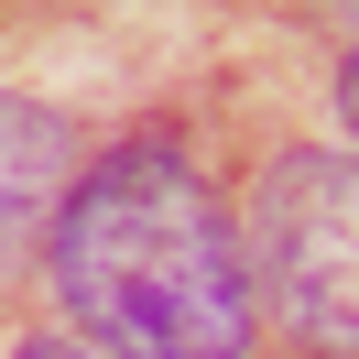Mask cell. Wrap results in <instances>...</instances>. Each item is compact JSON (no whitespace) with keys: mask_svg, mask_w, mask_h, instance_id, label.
I'll use <instances>...</instances> for the list:
<instances>
[{"mask_svg":"<svg viewBox=\"0 0 359 359\" xmlns=\"http://www.w3.org/2000/svg\"><path fill=\"white\" fill-rule=\"evenodd\" d=\"M55 294L109 359H250V250L185 153L131 142L76 175L55 218Z\"/></svg>","mask_w":359,"mask_h":359,"instance_id":"obj_1","label":"cell"},{"mask_svg":"<svg viewBox=\"0 0 359 359\" xmlns=\"http://www.w3.org/2000/svg\"><path fill=\"white\" fill-rule=\"evenodd\" d=\"M250 294L316 359H359V153H283L250 185Z\"/></svg>","mask_w":359,"mask_h":359,"instance_id":"obj_2","label":"cell"},{"mask_svg":"<svg viewBox=\"0 0 359 359\" xmlns=\"http://www.w3.org/2000/svg\"><path fill=\"white\" fill-rule=\"evenodd\" d=\"M66 175H76V142H66V120L0 88V262H11V250H22L44 218H66V196H76Z\"/></svg>","mask_w":359,"mask_h":359,"instance_id":"obj_3","label":"cell"},{"mask_svg":"<svg viewBox=\"0 0 359 359\" xmlns=\"http://www.w3.org/2000/svg\"><path fill=\"white\" fill-rule=\"evenodd\" d=\"M11 359H109V348H76V337H22Z\"/></svg>","mask_w":359,"mask_h":359,"instance_id":"obj_4","label":"cell"},{"mask_svg":"<svg viewBox=\"0 0 359 359\" xmlns=\"http://www.w3.org/2000/svg\"><path fill=\"white\" fill-rule=\"evenodd\" d=\"M337 120H348V142H359V55L337 66Z\"/></svg>","mask_w":359,"mask_h":359,"instance_id":"obj_5","label":"cell"}]
</instances>
